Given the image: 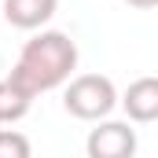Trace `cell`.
<instances>
[{"label": "cell", "mask_w": 158, "mask_h": 158, "mask_svg": "<svg viewBox=\"0 0 158 158\" xmlns=\"http://www.w3.org/2000/svg\"><path fill=\"white\" fill-rule=\"evenodd\" d=\"M74 70H77V44L59 30H40L37 37L22 44L11 81H19L30 96H40L70 81Z\"/></svg>", "instance_id": "6da1fadb"}, {"label": "cell", "mask_w": 158, "mask_h": 158, "mask_svg": "<svg viewBox=\"0 0 158 158\" xmlns=\"http://www.w3.org/2000/svg\"><path fill=\"white\" fill-rule=\"evenodd\" d=\"M0 158H30V140L15 129H0Z\"/></svg>", "instance_id": "52a82bcc"}, {"label": "cell", "mask_w": 158, "mask_h": 158, "mask_svg": "<svg viewBox=\"0 0 158 158\" xmlns=\"http://www.w3.org/2000/svg\"><path fill=\"white\" fill-rule=\"evenodd\" d=\"M85 151H88V158H132L136 155V129L129 121L99 118V125L85 140Z\"/></svg>", "instance_id": "3957f363"}, {"label": "cell", "mask_w": 158, "mask_h": 158, "mask_svg": "<svg viewBox=\"0 0 158 158\" xmlns=\"http://www.w3.org/2000/svg\"><path fill=\"white\" fill-rule=\"evenodd\" d=\"M121 107H125L129 121H136V125H151V121L158 118V81L155 77H136L129 88H125Z\"/></svg>", "instance_id": "277c9868"}, {"label": "cell", "mask_w": 158, "mask_h": 158, "mask_svg": "<svg viewBox=\"0 0 158 158\" xmlns=\"http://www.w3.org/2000/svg\"><path fill=\"white\" fill-rule=\"evenodd\" d=\"M59 11V0H4V19L15 30H40Z\"/></svg>", "instance_id": "5b68a950"}, {"label": "cell", "mask_w": 158, "mask_h": 158, "mask_svg": "<svg viewBox=\"0 0 158 158\" xmlns=\"http://www.w3.org/2000/svg\"><path fill=\"white\" fill-rule=\"evenodd\" d=\"M125 4H129V7H136V11H151L158 0H125Z\"/></svg>", "instance_id": "ba28073f"}, {"label": "cell", "mask_w": 158, "mask_h": 158, "mask_svg": "<svg viewBox=\"0 0 158 158\" xmlns=\"http://www.w3.org/2000/svg\"><path fill=\"white\" fill-rule=\"evenodd\" d=\"M30 103H33V96H30L19 81H11V77L0 81V125L22 121L26 114H30Z\"/></svg>", "instance_id": "8992f818"}, {"label": "cell", "mask_w": 158, "mask_h": 158, "mask_svg": "<svg viewBox=\"0 0 158 158\" xmlns=\"http://www.w3.org/2000/svg\"><path fill=\"white\" fill-rule=\"evenodd\" d=\"M63 107H66V114H74L81 121L110 118V110L118 107V88H114V81L103 77V74H81V77H74L66 85Z\"/></svg>", "instance_id": "7a4b0ae2"}]
</instances>
